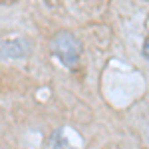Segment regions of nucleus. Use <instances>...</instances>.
<instances>
[{"label":"nucleus","mask_w":149,"mask_h":149,"mask_svg":"<svg viewBox=\"0 0 149 149\" xmlns=\"http://www.w3.org/2000/svg\"><path fill=\"white\" fill-rule=\"evenodd\" d=\"M2 52H4V56H8V58H26L30 54V42L22 40V38L2 42Z\"/></svg>","instance_id":"nucleus-2"},{"label":"nucleus","mask_w":149,"mask_h":149,"mask_svg":"<svg viewBox=\"0 0 149 149\" xmlns=\"http://www.w3.org/2000/svg\"><path fill=\"white\" fill-rule=\"evenodd\" d=\"M143 56L149 60V36L145 38V42H143Z\"/></svg>","instance_id":"nucleus-3"},{"label":"nucleus","mask_w":149,"mask_h":149,"mask_svg":"<svg viewBox=\"0 0 149 149\" xmlns=\"http://www.w3.org/2000/svg\"><path fill=\"white\" fill-rule=\"evenodd\" d=\"M52 52L58 60L66 66V68H74L80 60L81 54V44L80 40L70 32H58L52 38Z\"/></svg>","instance_id":"nucleus-1"}]
</instances>
